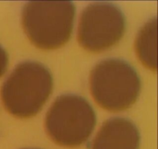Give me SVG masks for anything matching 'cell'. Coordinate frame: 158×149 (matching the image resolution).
I'll list each match as a JSON object with an SVG mask.
<instances>
[{
	"label": "cell",
	"instance_id": "2",
	"mask_svg": "<svg viewBox=\"0 0 158 149\" xmlns=\"http://www.w3.org/2000/svg\"><path fill=\"white\" fill-rule=\"evenodd\" d=\"M75 10L71 2H28L22 14L25 34L39 49H58L70 38Z\"/></svg>",
	"mask_w": 158,
	"mask_h": 149
},
{
	"label": "cell",
	"instance_id": "1",
	"mask_svg": "<svg viewBox=\"0 0 158 149\" xmlns=\"http://www.w3.org/2000/svg\"><path fill=\"white\" fill-rule=\"evenodd\" d=\"M52 78L43 65L26 61L15 67L0 91L5 109L13 116L28 119L43 108L52 91Z\"/></svg>",
	"mask_w": 158,
	"mask_h": 149
},
{
	"label": "cell",
	"instance_id": "8",
	"mask_svg": "<svg viewBox=\"0 0 158 149\" xmlns=\"http://www.w3.org/2000/svg\"><path fill=\"white\" fill-rule=\"evenodd\" d=\"M8 62H9L8 54H6V51L2 47H0V77H2L3 74L6 72L7 69Z\"/></svg>",
	"mask_w": 158,
	"mask_h": 149
},
{
	"label": "cell",
	"instance_id": "3",
	"mask_svg": "<svg viewBox=\"0 0 158 149\" xmlns=\"http://www.w3.org/2000/svg\"><path fill=\"white\" fill-rule=\"evenodd\" d=\"M89 89L96 103L110 112L132 106L140 91V80L135 70L119 59L97 64L89 74Z\"/></svg>",
	"mask_w": 158,
	"mask_h": 149
},
{
	"label": "cell",
	"instance_id": "6",
	"mask_svg": "<svg viewBox=\"0 0 158 149\" xmlns=\"http://www.w3.org/2000/svg\"><path fill=\"white\" fill-rule=\"evenodd\" d=\"M140 137L136 126L123 118L106 120L97 133L92 149H139Z\"/></svg>",
	"mask_w": 158,
	"mask_h": 149
},
{
	"label": "cell",
	"instance_id": "4",
	"mask_svg": "<svg viewBox=\"0 0 158 149\" xmlns=\"http://www.w3.org/2000/svg\"><path fill=\"white\" fill-rule=\"evenodd\" d=\"M45 129L50 139L65 147H77L86 142L94 130L96 115L81 96L63 95L52 104L45 118Z\"/></svg>",
	"mask_w": 158,
	"mask_h": 149
},
{
	"label": "cell",
	"instance_id": "5",
	"mask_svg": "<svg viewBox=\"0 0 158 149\" xmlns=\"http://www.w3.org/2000/svg\"><path fill=\"white\" fill-rule=\"evenodd\" d=\"M124 32V16L118 8L106 2L93 3L82 12L77 40L86 51L100 53L117 44Z\"/></svg>",
	"mask_w": 158,
	"mask_h": 149
},
{
	"label": "cell",
	"instance_id": "7",
	"mask_svg": "<svg viewBox=\"0 0 158 149\" xmlns=\"http://www.w3.org/2000/svg\"><path fill=\"white\" fill-rule=\"evenodd\" d=\"M137 57L145 68L157 71V20L151 19L140 29L135 40Z\"/></svg>",
	"mask_w": 158,
	"mask_h": 149
}]
</instances>
